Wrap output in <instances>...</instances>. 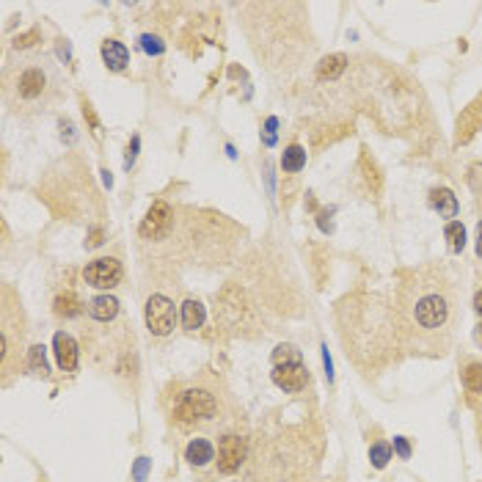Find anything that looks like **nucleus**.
I'll return each instance as SVG.
<instances>
[{"mask_svg": "<svg viewBox=\"0 0 482 482\" xmlns=\"http://www.w3.org/2000/svg\"><path fill=\"white\" fill-rule=\"evenodd\" d=\"M441 282L427 279L425 273L416 276L411 284H405V314L414 325V331L422 334H438L450 325L452 317V298Z\"/></svg>", "mask_w": 482, "mask_h": 482, "instance_id": "nucleus-1", "label": "nucleus"}, {"mask_svg": "<svg viewBox=\"0 0 482 482\" xmlns=\"http://www.w3.org/2000/svg\"><path fill=\"white\" fill-rule=\"evenodd\" d=\"M212 414H215V399L204 389L182 392L176 399V408H174V416L179 422H199V419H210Z\"/></svg>", "mask_w": 482, "mask_h": 482, "instance_id": "nucleus-2", "label": "nucleus"}, {"mask_svg": "<svg viewBox=\"0 0 482 482\" xmlns=\"http://www.w3.org/2000/svg\"><path fill=\"white\" fill-rule=\"evenodd\" d=\"M174 323H176L174 301H169L166 295H152L146 301V328L155 337H166L174 331Z\"/></svg>", "mask_w": 482, "mask_h": 482, "instance_id": "nucleus-3", "label": "nucleus"}, {"mask_svg": "<svg viewBox=\"0 0 482 482\" xmlns=\"http://www.w3.org/2000/svg\"><path fill=\"white\" fill-rule=\"evenodd\" d=\"M85 284L97 287V289H111L121 282V262L114 256H102V259H94L88 262L83 270Z\"/></svg>", "mask_w": 482, "mask_h": 482, "instance_id": "nucleus-4", "label": "nucleus"}, {"mask_svg": "<svg viewBox=\"0 0 482 482\" xmlns=\"http://www.w3.org/2000/svg\"><path fill=\"white\" fill-rule=\"evenodd\" d=\"M171 227H174V210H171L166 201H155L141 224V237H146V240H160V237L169 234Z\"/></svg>", "mask_w": 482, "mask_h": 482, "instance_id": "nucleus-5", "label": "nucleus"}, {"mask_svg": "<svg viewBox=\"0 0 482 482\" xmlns=\"http://www.w3.org/2000/svg\"><path fill=\"white\" fill-rule=\"evenodd\" d=\"M246 452H248L246 450V438H240V435H224L221 444H218V469L224 474H234L243 466Z\"/></svg>", "mask_w": 482, "mask_h": 482, "instance_id": "nucleus-6", "label": "nucleus"}, {"mask_svg": "<svg viewBox=\"0 0 482 482\" xmlns=\"http://www.w3.org/2000/svg\"><path fill=\"white\" fill-rule=\"evenodd\" d=\"M273 383L284 392H301L309 383V372L303 364H276L273 369Z\"/></svg>", "mask_w": 482, "mask_h": 482, "instance_id": "nucleus-7", "label": "nucleus"}, {"mask_svg": "<svg viewBox=\"0 0 482 482\" xmlns=\"http://www.w3.org/2000/svg\"><path fill=\"white\" fill-rule=\"evenodd\" d=\"M47 85H50L47 72H44L42 66H30V69H25V72L20 75L17 91H20L23 100H39V97L47 91Z\"/></svg>", "mask_w": 482, "mask_h": 482, "instance_id": "nucleus-8", "label": "nucleus"}, {"mask_svg": "<svg viewBox=\"0 0 482 482\" xmlns=\"http://www.w3.org/2000/svg\"><path fill=\"white\" fill-rule=\"evenodd\" d=\"M53 350H56V361L64 372H75L78 369V342L72 339L69 334L58 331L53 339Z\"/></svg>", "mask_w": 482, "mask_h": 482, "instance_id": "nucleus-9", "label": "nucleus"}, {"mask_svg": "<svg viewBox=\"0 0 482 482\" xmlns=\"http://www.w3.org/2000/svg\"><path fill=\"white\" fill-rule=\"evenodd\" d=\"M102 61H105L108 69L119 72V69H124L130 64V53H127V47L121 42L108 39V42H102Z\"/></svg>", "mask_w": 482, "mask_h": 482, "instance_id": "nucleus-10", "label": "nucleus"}, {"mask_svg": "<svg viewBox=\"0 0 482 482\" xmlns=\"http://www.w3.org/2000/svg\"><path fill=\"white\" fill-rule=\"evenodd\" d=\"M88 314L94 320H100V323H111L116 314H119V301H116L114 295H97L88 303Z\"/></svg>", "mask_w": 482, "mask_h": 482, "instance_id": "nucleus-11", "label": "nucleus"}, {"mask_svg": "<svg viewBox=\"0 0 482 482\" xmlns=\"http://www.w3.org/2000/svg\"><path fill=\"white\" fill-rule=\"evenodd\" d=\"M212 457H215V450H212V444L204 441V438H193V441L188 444V450H185V460H188L191 466H207Z\"/></svg>", "mask_w": 482, "mask_h": 482, "instance_id": "nucleus-12", "label": "nucleus"}, {"mask_svg": "<svg viewBox=\"0 0 482 482\" xmlns=\"http://www.w3.org/2000/svg\"><path fill=\"white\" fill-rule=\"evenodd\" d=\"M344 69H347V56H344V53H334V56H328V58H323V61H320L317 75H320L323 80H337Z\"/></svg>", "mask_w": 482, "mask_h": 482, "instance_id": "nucleus-13", "label": "nucleus"}, {"mask_svg": "<svg viewBox=\"0 0 482 482\" xmlns=\"http://www.w3.org/2000/svg\"><path fill=\"white\" fill-rule=\"evenodd\" d=\"M430 204L438 210V215H444V218H454L457 215V199H454L452 191H447V188H438V191H433L430 193Z\"/></svg>", "mask_w": 482, "mask_h": 482, "instance_id": "nucleus-14", "label": "nucleus"}, {"mask_svg": "<svg viewBox=\"0 0 482 482\" xmlns=\"http://www.w3.org/2000/svg\"><path fill=\"white\" fill-rule=\"evenodd\" d=\"M182 325L188 328V331H196L204 325V306H201V301H185L182 303Z\"/></svg>", "mask_w": 482, "mask_h": 482, "instance_id": "nucleus-15", "label": "nucleus"}, {"mask_svg": "<svg viewBox=\"0 0 482 482\" xmlns=\"http://www.w3.org/2000/svg\"><path fill=\"white\" fill-rule=\"evenodd\" d=\"M303 166H306V152L301 146H289L282 157V169L287 174H295V171H301Z\"/></svg>", "mask_w": 482, "mask_h": 482, "instance_id": "nucleus-16", "label": "nucleus"}, {"mask_svg": "<svg viewBox=\"0 0 482 482\" xmlns=\"http://www.w3.org/2000/svg\"><path fill=\"white\" fill-rule=\"evenodd\" d=\"M444 234H447V240H450V251L460 254V251H463V246H466V229H463V224L450 221L447 229H444Z\"/></svg>", "mask_w": 482, "mask_h": 482, "instance_id": "nucleus-17", "label": "nucleus"}, {"mask_svg": "<svg viewBox=\"0 0 482 482\" xmlns=\"http://www.w3.org/2000/svg\"><path fill=\"white\" fill-rule=\"evenodd\" d=\"M463 383H466L469 392L482 394V364L480 361H474V364H469V367L463 369Z\"/></svg>", "mask_w": 482, "mask_h": 482, "instance_id": "nucleus-18", "label": "nucleus"}, {"mask_svg": "<svg viewBox=\"0 0 482 482\" xmlns=\"http://www.w3.org/2000/svg\"><path fill=\"white\" fill-rule=\"evenodd\" d=\"M56 314H61V317H78V314H80V301H78L72 292L58 295L56 298Z\"/></svg>", "mask_w": 482, "mask_h": 482, "instance_id": "nucleus-19", "label": "nucleus"}, {"mask_svg": "<svg viewBox=\"0 0 482 482\" xmlns=\"http://www.w3.org/2000/svg\"><path fill=\"white\" fill-rule=\"evenodd\" d=\"M273 361L276 364H301V350L295 344H279L273 350Z\"/></svg>", "mask_w": 482, "mask_h": 482, "instance_id": "nucleus-20", "label": "nucleus"}, {"mask_svg": "<svg viewBox=\"0 0 482 482\" xmlns=\"http://www.w3.org/2000/svg\"><path fill=\"white\" fill-rule=\"evenodd\" d=\"M28 364H30V369H33L36 375H47V359H44V347H42V344L30 347Z\"/></svg>", "mask_w": 482, "mask_h": 482, "instance_id": "nucleus-21", "label": "nucleus"}, {"mask_svg": "<svg viewBox=\"0 0 482 482\" xmlns=\"http://www.w3.org/2000/svg\"><path fill=\"white\" fill-rule=\"evenodd\" d=\"M141 47H143V53H149V56H163V50H166L163 39H160V36H152V33H143Z\"/></svg>", "mask_w": 482, "mask_h": 482, "instance_id": "nucleus-22", "label": "nucleus"}, {"mask_svg": "<svg viewBox=\"0 0 482 482\" xmlns=\"http://www.w3.org/2000/svg\"><path fill=\"white\" fill-rule=\"evenodd\" d=\"M369 460H372L375 469H383V466L392 460V450H389L386 444H375V447L369 450Z\"/></svg>", "mask_w": 482, "mask_h": 482, "instance_id": "nucleus-23", "label": "nucleus"}, {"mask_svg": "<svg viewBox=\"0 0 482 482\" xmlns=\"http://www.w3.org/2000/svg\"><path fill=\"white\" fill-rule=\"evenodd\" d=\"M276 127H279V121H276V119H267V130H265V143H267V146L276 143Z\"/></svg>", "mask_w": 482, "mask_h": 482, "instance_id": "nucleus-24", "label": "nucleus"}, {"mask_svg": "<svg viewBox=\"0 0 482 482\" xmlns=\"http://www.w3.org/2000/svg\"><path fill=\"white\" fill-rule=\"evenodd\" d=\"M394 447H397V454L402 460H408L411 457V447L405 444V438H394Z\"/></svg>", "mask_w": 482, "mask_h": 482, "instance_id": "nucleus-25", "label": "nucleus"}, {"mask_svg": "<svg viewBox=\"0 0 482 482\" xmlns=\"http://www.w3.org/2000/svg\"><path fill=\"white\" fill-rule=\"evenodd\" d=\"M146 466H149V460H146V457H141V460H138V469H135V477H138V480H143V477H146Z\"/></svg>", "mask_w": 482, "mask_h": 482, "instance_id": "nucleus-26", "label": "nucleus"}, {"mask_svg": "<svg viewBox=\"0 0 482 482\" xmlns=\"http://www.w3.org/2000/svg\"><path fill=\"white\" fill-rule=\"evenodd\" d=\"M474 309H477V314L482 317V289L477 292V295H474Z\"/></svg>", "mask_w": 482, "mask_h": 482, "instance_id": "nucleus-27", "label": "nucleus"}, {"mask_svg": "<svg viewBox=\"0 0 482 482\" xmlns=\"http://www.w3.org/2000/svg\"><path fill=\"white\" fill-rule=\"evenodd\" d=\"M477 254L482 256V221H480V227H477Z\"/></svg>", "mask_w": 482, "mask_h": 482, "instance_id": "nucleus-28", "label": "nucleus"}, {"mask_svg": "<svg viewBox=\"0 0 482 482\" xmlns=\"http://www.w3.org/2000/svg\"><path fill=\"white\" fill-rule=\"evenodd\" d=\"M477 339L482 342V325H480V328H477Z\"/></svg>", "mask_w": 482, "mask_h": 482, "instance_id": "nucleus-29", "label": "nucleus"}]
</instances>
